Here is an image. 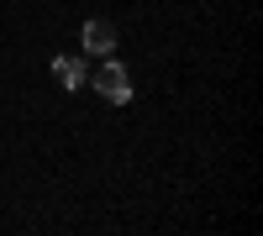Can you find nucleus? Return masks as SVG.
<instances>
[{
  "label": "nucleus",
  "instance_id": "obj_1",
  "mask_svg": "<svg viewBox=\"0 0 263 236\" xmlns=\"http://www.w3.org/2000/svg\"><path fill=\"white\" fill-rule=\"evenodd\" d=\"M90 84L111 105H126L132 100V74H126V63H116V58H100V69H90Z\"/></svg>",
  "mask_w": 263,
  "mask_h": 236
},
{
  "label": "nucleus",
  "instance_id": "obj_2",
  "mask_svg": "<svg viewBox=\"0 0 263 236\" xmlns=\"http://www.w3.org/2000/svg\"><path fill=\"white\" fill-rule=\"evenodd\" d=\"M111 48H116V27L105 16H90L84 21V53L90 58H111Z\"/></svg>",
  "mask_w": 263,
  "mask_h": 236
},
{
  "label": "nucleus",
  "instance_id": "obj_3",
  "mask_svg": "<svg viewBox=\"0 0 263 236\" xmlns=\"http://www.w3.org/2000/svg\"><path fill=\"white\" fill-rule=\"evenodd\" d=\"M53 74H58L63 90H79V84L90 79V63H84V58H53Z\"/></svg>",
  "mask_w": 263,
  "mask_h": 236
}]
</instances>
